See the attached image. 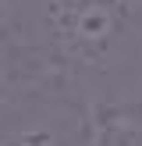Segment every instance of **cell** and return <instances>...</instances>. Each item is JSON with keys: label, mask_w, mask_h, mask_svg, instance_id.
Listing matches in <instances>:
<instances>
[{"label": "cell", "mask_w": 142, "mask_h": 146, "mask_svg": "<svg viewBox=\"0 0 142 146\" xmlns=\"http://www.w3.org/2000/svg\"><path fill=\"white\" fill-rule=\"evenodd\" d=\"M92 107L50 86L0 89V146H92Z\"/></svg>", "instance_id": "1"}, {"label": "cell", "mask_w": 142, "mask_h": 146, "mask_svg": "<svg viewBox=\"0 0 142 146\" xmlns=\"http://www.w3.org/2000/svg\"><path fill=\"white\" fill-rule=\"evenodd\" d=\"M92 146H142V107L139 104H106L92 107Z\"/></svg>", "instance_id": "2"}, {"label": "cell", "mask_w": 142, "mask_h": 146, "mask_svg": "<svg viewBox=\"0 0 142 146\" xmlns=\"http://www.w3.org/2000/svg\"><path fill=\"white\" fill-rule=\"evenodd\" d=\"M0 14H4V0H0Z\"/></svg>", "instance_id": "3"}, {"label": "cell", "mask_w": 142, "mask_h": 146, "mask_svg": "<svg viewBox=\"0 0 142 146\" xmlns=\"http://www.w3.org/2000/svg\"><path fill=\"white\" fill-rule=\"evenodd\" d=\"M139 107H142V96H139Z\"/></svg>", "instance_id": "4"}]
</instances>
